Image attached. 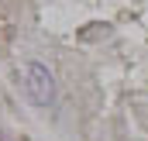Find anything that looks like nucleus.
Segmentation results:
<instances>
[{
	"instance_id": "obj_1",
	"label": "nucleus",
	"mask_w": 148,
	"mask_h": 141,
	"mask_svg": "<svg viewBox=\"0 0 148 141\" xmlns=\"http://www.w3.org/2000/svg\"><path fill=\"white\" fill-rule=\"evenodd\" d=\"M24 90H28V97L35 100L38 107H52L55 103V83H52V72L45 69V66H24Z\"/></svg>"
}]
</instances>
